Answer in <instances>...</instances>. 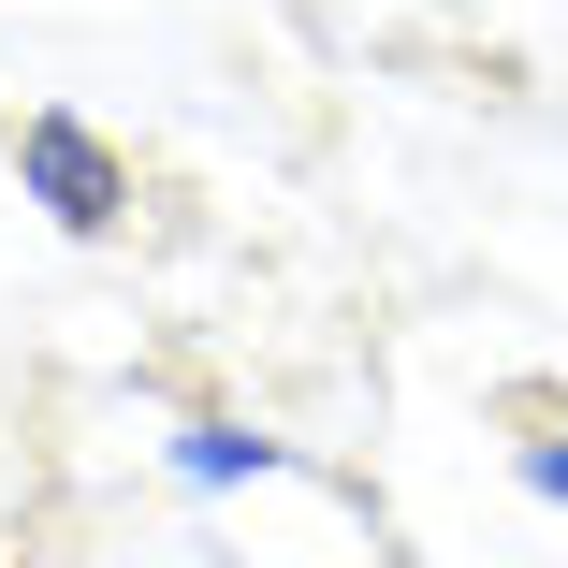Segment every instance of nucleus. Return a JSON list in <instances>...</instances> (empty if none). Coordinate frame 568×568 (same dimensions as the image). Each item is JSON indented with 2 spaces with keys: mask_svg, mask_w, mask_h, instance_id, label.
Listing matches in <instances>:
<instances>
[{
  "mask_svg": "<svg viewBox=\"0 0 568 568\" xmlns=\"http://www.w3.org/2000/svg\"><path fill=\"white\" fill-rule=\"evenodd\" d=\"M30 190H44L59 234H102V219H118V161H102L73 118H30Z\"/></svg>",
  "mask_w": 568,
  "mask_h": 568,
  "instance_id": "nucleus-1",
  "label": "nucleus"
},
{
  "mask_svg": "<svg viewBox=\"0 0 568 568\" xmlns=\"http://www.w3.org/2000/svg\"><path fill=\"white\" fill-rule=\"evenodd\" d=\"M277 467H292V452L248 437V423H190V437H175V481H204V496H219V481H277Z\"/></svg>",
  "mask_w": 568,
  "mask_h": 568,
  "instance_id": "nucleus-2",
  "label": "nucleus"
},
{
  "mask_svg": "<svg viewBox=\"0 0 568 568\" xmlns=\"http://www.w3.org/2000/svg\"><path fill=\"white\" fill-rule=\"evenodd\" d=\"M525 481H539V496L568 510V437H539V452H525Z\"/></svg>",
  "mask_w": 568,
  "mask_h": 568,
  "instance_id": "nucleus-3",
  "label": "nucleus"
}]
</instances>
